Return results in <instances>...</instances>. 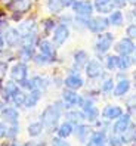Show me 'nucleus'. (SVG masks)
Wrapping results in <instances>:
<instances>
[{
  "label": "nucleus",
  "mask_w": 136,
  "mask_h": 146,
  "mask_svg": "<svg viewBox=\"0 0 136 146\" xmlns=\"http://www.w3.org/2000/svg\"><path fill=\"white\" fill-rule=\"evenodd\" d=\"M61 117H62V112L55 105H47V106H45L43 111H41L40 121L43 124L46 131L56 133V128L59 125V121H61Z\"/></svg>",
  "instance_id": "1"
},
{
  "label": "nucleus",
  "mask_w": 136,
  "mask_h": 146,
  "mask_svg": "<svg viewBox=\"0 0 136 146\" xmlns=\"http://www.w3.org/2000/svg\"><path fill=\"white\" fill-rule=\"evenodd\" d=\"M113 43H114V34L113 33H101L99 36L95 40V52L98 53V56L101 55H105L108 53V50L113 47Z\"/></svg>",
  "instance_id": "2"
},
{
  "label": "nucleus",
  "mask_w": 136,
  "mask_h": 146,
  "mask_svg": "<svg viewBox=\"0 0 136 146\" xmlns=\"http://www.w3.org/2000/svg\"><path fill=\"white\" fill-rule=\"evenodd\" d=\"M71 9L75 16H81V18H92V13L95 11L93 3L90 0H75L73 3Z\"/></svg>",
  "instance_id": "3"
},
{
  "label": "nucleus",
  "mask_w": 136,
  "mask_h": 146,
  "mask_svg": "<svg viewBox=\"0 0 136 146\" xmlns=\"http://www.w3.org/2000/svg\"><path fill=\"white\" fill-rule=\"evenodd\" d=\"M27 78H28V65H27V62L19 61V62L13 64V66L11 68V80L21 84Z\"/></svg>",
  "instance_id": "4"
},
{
  "label": "nucleus",
  "mask_w": 136,
  "mask_h": 146,
  "mask_svg": "<svg viewBox=\"0 0 136 146\" xmlns=\"http://www.w3.org/2000/svg\"><path fill=\"white\" fill-rule=\"evenodd\" d=\"M3 38H5V43L9 49H15L21 46V40H22V36L18 28H13V27H9L6 28L5 33H3Z\"/></svg>",
  "instance_id": "5"
},
{
  "label": "nucleus",
  "mask_w": 136,
  "mask_h": 146,
  "mask_svg": "<svg viewBox=\"0 0 136 146\" xmlns=\"http://www.w3.org/2000/svg\"><path fill=\"white\" fill-rule=\"evenodd\" d=\"M124 114V111L120 105H114V104H108L104 106V109L101 111V115L104 119H107V121H111L114 123L115 119H118L121 115Z\"/></svg>",
  "instance_id": "6"
},
{
  "label": "nucleus",
  "mask_w": 136,
  "mask_h": 146,
  "mask_svg": "<svg viewBox=\"0 0 136 146\" xmlns=\"http://www.w3.org/2000/svg\"><path fill=\"white\" fill-rule=\"evenodd\" d=\"M109 27V21L105 16H93V18L89 19V24H87V30H90L92 33L95 34H101V33H105L107 28Z\"/></svg>",
  "instance_id": "7"
},
{
  "label": "nucleus",
  "mask_w": 136,
  "mask_h": 146,
  "mask_svg": "<svg viewBox=\"0 0 136 146\" xmlns=\"http://www.w3.org/2000/svg\"><path fill=\"white\" fill-rule=\"evenodd\" d=\"M0 118H2V121L6 123L7 125L16 124V123H19V111L15 106L5 105L3 109L0 111Z\"/></svg>",
  "instance_id": "8"
},
{
  "label": "nucleus",
  "mask_w": 136,
  "mask_h": 146,
  "mask_svg": "<svg viewBox=\"0 0 136 146\" xmlns=\"http://www.w3.org/2000/svg\"><path fill=\"white\" fill-rule=\"evenodd\" d=\"M61 99L64 100V104L67 105V108H79L80 100H81V94L77 93V90H71V89H64Z\"/></svg>",
  "instance_id": "9"
},
{
  "label": "nucleus",
  "mask_w": 136,
  "mask_h": 146,
  "mask_svg": "<svg viewBox=\"0 0 136 146\" xmlns=\"http://www.w3.org/2000/svg\"><path fill=\"white\" fill-rule=\"evenodd\" d=\"M68 37H70V28H68L67 25H62V24L56 25V28L52 33V41H53V44L56 47L62 46L64 43L68 40Z\"/></svg>",
  "instance_id": "10"
},
{
  "label": "nucleus",
  "mask_w": 136,
  "mask_h": 146,
  "mask_svg": "<svg viewBox=\"0 0 136 146\" xmlns=\"http://www.w3.org/2000/svg\"><path fill=\"white\" fill-rule=\"evenodd\" d=\"M84 71H86V75L89 78L95 80V78H99V77L104 75V65H102V62L98 61V59H92V61H89L87 65L84 66Z\"/></svg>",
  "instance_id": "11"
},
{
  "label": "nucleus",
  "mask_w": 136,
  "mask_h": 146,
  "mask_svg": "<svg viewBox=\"0 0 136 146\" xmlns=\"http://www.w3.org/2000/svg\"><path fill=\"white\" fill-rule=\"evenodd\" d=\"M89 62V55L86 50H83V49H79V50H75L74 55H73V70L71 72H79L81 68H84L87 65Z\"/></svg>",
  "instance_id": "12"
},
{
  "label": "nucleus",
  "mask_w": 136,
  "mask_h": 146,
  "mask_svg": "<svg viewBox=\"0 0 136 146\" xmlns=\"http://www.w3.org/2000/svg\"><path fill=\"white\" fill-rule=\"evenodd\" d=\"M21 87H19V84L18 83H15L13 80H9V81H6L3 86H2V89H0V96H2V100L5 102V104H9L12 96L18 92Z\"/></svg>",
  "instance_id": "13"
},
{
  "label": "nucleus",
  "mask_w": 136,
  "mask_h": 146,
  "mask_svg": "<svg viewBox=\"0 0 136 146\" xmlns=\"http://www.w3.org/2000/svg\"><path fill=\"white\" fill-rule=\"evenodd\" d=\"M92 125L90 124H84V123H80V124H77V125H74V133H73V136L77 139V142L79 143H81V145H84L87 142V139H89V136L92 134Z\"/></svg>",
  "instance_id": "14"
},
{
  "label": "nucleus",
  "mask_w": 136,
  "mask_h": 146,
  "mask_svg": "<svg viewBox=\"0 0 136 146\" xmlns=\"http://www.w3.org/2000/svg\"><path fill=\"white\" fill-rule=\"evenodd\" d=\"M37 47H39V52H40L41 55H45V56L50 58L52 61H56L58 55H56V46L53 44V41L46 40V38H43V40H39V43H37Z\"/></svg>",
  "instance_id": "15"
},
{
  "label": "nucleus",
  "mask_w": 136,
  "mask_h": 146,
  "mask_svg": "<svg viewBox=\"0 0 136 146\" xmlns=\"http://www.w3.org/2000/svg\"><path fill=\"white\" fill-rule=\"evenodd\" d=\"M132 124V115L127 112V114H123L118 119L113 123V127H111V133H115V134H123L127 127Z\"/></svg>",
  "instance_id": "16"
},
{
  "label": "nucleus",
  "mask_w": 136,
  "mask_h": 146,
  "mask_svg": "<svg viewBox=\"0 0 136 146\" xmlns=\"http://www.w3.org/2000/svg\"><path fill=\"white\" fill-rule=\"evenodd\" d=\"M108 142V133L102 130H93L92 134L89 136L87 142L84 143V146H104Z\"/></svg>",
  "instance_id": "17"
},
{
  "label": "nucleus",
  "mask_w": 136,
  "mask_h": 146,
  "mask_svg": "<svg viewBox=\"0 0 136 146\" xmlns=\"http://www.w3.org/2000/svg\"><path fill=\"white\" fill-rule=\"evenodd\" d=\"M64 86L71 90H80L84 86V80L79 72H71L70 75H67L64 78Z\"/></svg>",
  "instance_id": "18"
},
{
  "label": "nucleus",
  "mask_w": 136,
  "mask_h": 146,
  "mask_svg": "<svg viewBox=\"0 0 136 146\" xmlns=\"http://www.w3.org/2000/svg\"><path fill=\"white\" fill-rule=\"evenodd\" d=\"M135 49H136L135 43H133V40L129 38V37H123V38L115 44V52L120 53V56H121V55H132V53L135 52Z\"/></svg>",
  "instance_id": "19"
},
{
  "label": "nucleus",
  "mask_w": 136,
  "mask_h": 146,
  "mask_svg": "<svg viewBox=\"0 0 136 146\" xmlns=\"http://www.w3.org/2000/svg\"><path fill=\"white\" fill-rule=\"evenodd\" d=\"M33 6V0H12V2L7 5V7L13 12V13H27Z\"/></svg>",
  "instance_id": "20"
},
{
  "label": "nucleus",
  "mask_w": 136,
  "mask_h": 146,
  "mask_svg": "<svg viewBox=\"0 0 136 146\" xmlns=\"http://www.w3.org/2000/svg\"><path fill=\"white\" fill-rule=\"evenodd\" d=\"M64 117L67 121H70L73 123L74 125H77L80 123H84L86 119H84V114H83V111L79 108H70V109H67L65 112H64Z\"/></svg>",
  "instance_id": "21"
},
{
  "label": "nucleus",
  "mask_w": 136,
  "mask_h": 146,
  "mask_svg": "<svg viewBox=\"0 0 136 146\" xmlns=\"http://www.w3.org/2000/svg\"><path fill=\"white\" fill-rule=\"evenodd\" d=\"M41 98H43V92H41V90H37V89L30 90V92L27 93V99H25L24 108H25V109L36 108V106L39 105V102L41 100Z\"/></svg>",
  "instance_id": "22"
},
{
  "label": "nucleus",
  "mask_w": 136,
  "mask_h": 146,
  "mask_svg": "<svg viewBox=\"0 0 136 146\" xmlns=\"http://www.w3.org/2000/svg\"><path fill=\"white\" fill-rule=\"evenodd\" d=\"M93 7L101 15H105V13H111L115 6L113 3V0H95L93 2Z\"/></svg>",
  "instance_id": "23"
},
{
  "label": "nucleus",
  "mask_w": 136,
  "mask_h": 146,
  "mask_svg": "<svg viewBox=\"0 0 136 146\" xmlns=\"http://www.w3.org/2000/svg\"><path fill=\"white\" fill-rule=\"evenodd\" d=\"M132 87V84H130V80L129 78H123V80H118L117 84H115V87H114V96L115 98H123L124 94L129 93Z\"/></svg>",
  "instance_id": "24"
},
{
  "label": "nucleus",
  "mask_w": 136,
  "mask_h": 146,
  "mask_svg": "<svg viewBox=\"0 0 136 146\" xmlns=\"http://www.w3.org/2000/svg\"><path fill=\"white\" fill-rule=\"evenodd\" d=\"M74 133V124L70 121H65L64 123H59L58 128H56V136L58 137H62V139H68L70 136H73Z\"/></svg>",
  "instance_id": "25"
},
{
  "label": "nucleus",
  "mask_w": 136,
  "mask_h": 146,
  "mask_svg": "<svg viewBox=\"0 0 136 146\" xmlns=\"http://www.w3.org/2000/svg\"><path fill=\"white\" fill-rule=\"evenodd\" d=\"M36 46H21L18 50V56L22 62H28L33 61L34 56H36Z\"/></svg>",
  "instance_id": "26"
},
{
  "label": "nucleus",
  "mask_w": 136,
  "mask_h": 146,
  "mask_svg": "<svg viewBox=\"0 0 136 146\" xmlns=\"http://www.w3.org/2000/svg\"><path fill=\"white\" fill-rule=\"evenodd\" d=\"M43 131H45V127H43V124H41L40 119H39V121H33V123H30L28 127H27V133H28V136L31 137V139L40 137L41 134H43Z\"/></svg>",
  "instance_id": "27"
},
{
  "label": "nucleus",
  "mask_w": 136,
  "mask_h": 146,
  "mask_svg": "<svg viewBox=\"0 0 136 146\" xmlns=\"http://www.w3.org/2000/svg\"><path fill=\"white\" fill-rule=\"evenodd\" d=\"M81 111H83V114H84V119H86L89 124H93L96 119H99L101 112H99V109H98L96 105L87 106V108H84V109H81Z\"/></svg>",
  "instance_id": "28"
},
{
  "label": "nucleus",
  "mask_w": 136,
  "mask_h": 146,
  "mask_svg": "<svg viewBox=\"0 0 136 146\" xmlns=\"http://www.w3.org/2000/svg\"><path fill=\"white\" fill-rule=\"evenodd\" d=\"M18 30L21 33V36H25V34H30V33H37V24L31 18V19H27V21L21 22Z\"/></svg>",
  "instance_id": "29"
},
{
  "label": "nucleus",
  "mask_w": 136,
  "mask_h": 146,
  "mask_svg": "<svg viewBox=\"0 0 136 146\" xmlns=\"http://www.w3.org/2000/svg\"><path fill=\"white\" fill-rule=\"evenodd\" d=\"M31 81H33V89H37V90H41V92H45L50 86V81L46 77H41V75L31 77Z\"/></svg>",
  "instance_id": "30"
},
{
  "label": "nucleus",
  "mask_w": 136,
  "mask_h": 146,
  "mask_svg": "<svg viewBox=\"0 0 136 146\" xmlns=\"http://www.w3.org/2000/svg\"><path fill=\"white\" fill-rule=\"evenodd\" d=\"M123 137V143L124 145H132L133 140H135V137H136V123L132 121V124L127 127V130L121 134Z\"/></svg>",
  "instance_id": "31"
},
{
  "label": "nucleus",
  "mask_w": 136,
  "mask_h": 146,
  "mask_svg": "<svg viewBox=\"0 0 136 146\" xmlns=\"http://www.w3.org/2000/svg\"><path fill=\"white\" fill-rule=\"evenodd\" d=\"M46 7L52 15H59L64 11L62 0H46Z\"/></svg>",
  "instance_id": "32"
},
{
  "label": "nucleus",
  "mask_w": 136,
  "mask_h": 146,
  "mask_svg": "<svg viewBox=\"0 0 136 146\" xmlns=\"http://www.w3.org/2000/svg\"><path fill=\"white\" fill-rule=\"evenodd\" d=\"M25 99H27V93H25L22 89H19V90H18V92H16V93L13 94V96H12L11 102H12V105H13L15 108H24Z\"/></svg>",
  "instance_id": "33"
},
{
  "label": "nucleus",
  "mask_w": 136,
  "mask_h": 146,
  "mask_svg": "<svg viewBox=\"0 0 136 146\" xmlns=\"http://www.w3.org/2000/svg\"><path fill=\"white\" fill-rule=\"evenodd\" d=\"M109 25H114V27H120V25L124 22V15L121 11H113L108 16Z\"/></svg>",
  "instance_id": "34"
},
{
  "label": "nucleus",
  "mask_w": 136,
  "mask_h": 146,
  "mask_svg": "<svg viewBox=\"0 0 136 146\" xmlns=\"http://www.w3.org/2000/svg\"><path fill=\"white\" fill-rule=\"evenodd\" d=\"M133 64H135V59L130 58V55H121L118 58V70H121V71L129 70Z\"/></svg>",
  "instance_id": "35"
},
{
  "label": "nucleus",
  "mask_w": 136,
  "mask_h": 146,
  "mask_svg": "<svg viewBox=\"0 0 136 146\" xmlns=\"http://www.w3.org/2000/svg\"><path fill=\"white\" fill-rule=\"evenodd\" d=\"M19 123H16V124H11V125H7V131H6V140H16L18 139V136H19Z\"/></svg>",
  "instance_id": "36"
},
{
  "label": "nucleus",
  "mask_w": 136,
  "mask_h": 146,
  "mask_svg": "<svg viewBox=\"0 0 136 146\" xmlns=\"http://www.w3.org/2000/svg\"><path fill=\"white\" fill-rule=\"evenodd\" d=\"M55 28H56V22H55V19H52V18H46V19L41 21V30H43V34H45V36H49V34H52Z\"/></svg>",
  "instance_id": "37"
},
{
  "label": "nucleus",
  "mask_w": 136,
  "mask_h": 146,
  "mask_svg": "<svg viewBox=\"0 0 136 146\" xmlns=\"http://www.w3.org/2000/svg\"><path fill=\"white\" fill-rule=\"evenodd\" d=\"M114 87H115L114 80H113V78H105L104 81L101 83V86H99V93L109 94V93L114 92Z\"/></svg>",
  "instance_id": "38"
},
{
  "label": "nucleus",
  "mask_w": 136,
  "mask_h": 146,
  "mask_svg": "<svg viewBox=\"0 0 136 146\" xmlns=\"http://www.w3.org/2000/svg\"><path fill=\"white\" fill-rule=\"evenodd\" d=\"M37 43H39L37 33H30V34H25V36H22L21 46H36Z\"/></svg>",
  "instance_id": "39"
},
{
  "label": "nucleus",
  "mask_w": 136,
  "mask_h": 146,
  "mask_svg": "<svg viewBox=\"0 0 136 146\" xmlns=\"http://www.w3.org/2000/svg\"><path fill=\"white\" fill-rule=\"evenodd\" d=\"M34 64H36L37 66H47V65H52L55 61H52L50 58H47V56H45V55H41V53H39V55H36L34 56Z\"/></svg>",
  "instance_id": "40"
},
{
  "label": "nucleus",
  "mask_w": 136,
  "mask_h": 146,
  "mask_svg": "<svg viewBox=\"0 0 136 146\" xmlns=\"http://www.w3.org/2000/svg\"><path fill=\"white\" fill-rule=\"evenodd\" d=\"M107 143H108V146H124L121 134H115V133L108 134V142Z\"/></svg>",
  "instance_id": "41"
},
{
  "label": "nucleus",
  "mask_w": 136,
  "mask_h": 146,
  "mask_svg": "<svg viewBox=\"0 0 136 146\" xmlns=\"http://www.w3.org/2000/svg\"><path fill=\"white\" fill-rule=\"evenodd\" d=\"M105 66L108 71H114L118 68V56H114V55H108L107 59H105Z\"/></svg>",
  "instance_id": "42"
},
{
  "label": "nucleus",
  "mask_w": 136,
  "mask_h": 146,
  "mask_svg": "<svg viewBox=\"0 0 136 146\" xmlns=\"http://www.w3.org/2000/svg\"><path fill=\"white\" fill-rule=\"evenodd\" d=\"M124 102H126V106H127V109H129L130 115H132V112H136V93L127 96Z\"/></svg>",
  "instance_id": "43"
},
{
  "label": "nucleus",
  "mask_w": 136,
  "mask_h": 146,
  "mask_svg": "<svg viewBox=\"0 0 136 146\" xmlns=\"http://www.w3.org/2000/svg\"><path fill=\"white\" fill-rule=\"evenodd\" d=\"M50 146H73L70 142H67V139H62V137L53 136L50 139Z\"/></svg>",
  "instance_id": "44"
},
{
  "label": "nucleus",
  "mask_w": 136,
  "mask_h": 146,
  "mask_svg": "<svg viewBox=\"0 0 136 146\" xmlns=\"http://www.w3.org/2000/svg\"><path fill=\"white\" fill-rule=\"evenodd\" d=\"M59 21H61L62 25H67V27H70L71 24H74V18L71 15H61L59 16Z\"/></svg>",
  "instance_id": "45"
},
{
  "label": "nucleus",
  "mask_w": 136,
  "mask_h": 146,
  "mask_svg": "<svg viewBox=\"0 0 136 146\" xmlns=\"http://www.w3.org/2000/svg\"><path fill=\"white\" fill-rule=\"evenodd\" d=\"M126 34L129 36V38L136 40V24H130L129 27L126 28Z\"/></svg>",
  "instance_id": "46"
},
{
  "label": "nucleus",
  "mask_w": 136,
  "mask_h": 146,
  "mask_svg": "<svg viewBox=\"0 0 136 146\" xmlns=\"http://www.w3.org/2000/svg\"><path fill=\"white\" fill-rule=\"evenodd\" d=\"M6 131H7V124L0 119V140L6 139Z\"/></svg>",
  "instance_id": "47"
},
{
  "label": "nucleus",
  "mask_w": 136,
  "mask_h": 146,
  "mask_svg": "<svg viewBox=\"0 0 136 146\" xmlns=\"http://www.w3.org/2000/svg\"><path fill=\"white\" fill-rule=\"evenodd\" d=\"M22 146H46V142H41V140H28L22 143Z\"/></svg>",
  "instance_id": "48"
},
{
  "label": "nucleus",
  "mask_w": 136,
  "mask_h": 146,
  "mask_svg": "<svg viewBox=\"0 0 136 146\" xmlns=\"http://www.w3.org/2000/svg\"><path fill=\"white\" fill-rule=\"evenodd\" d=\"M6 71H7V64L0 61V81L3 80V77L6 75Z\"/></svg>",
  "instance_id": "49"
},
{
  "label": "nucleus",
  "mask_w": 136,
  "mask_h": 146,
  "mask_svg": "<svg viewBox=\"0 0 136 146\" xmlns=\"http://www.w3.org/2000/svg\"><path fill=\"white\" fill-rule=\"evenodd\" d=\"M113 3L115 7H124L127 5V0H113Z\"/></svg>",
  "instance_id": "50"
},
{
  "label": "nucleus",
  "mask_w": 136,
  "mask_h": 146,
  "mask_svg": "<svg viewBox=\"0 0 136 146\" xmlns=\"http://www.w3.org/2000/svg\"><path fill=\"white\" fill-rule=\"evenodd\" d=\"M5 46H6V43H5V38H3V34H0V53L5 50Z\"/></svg>",
  "instance_id": "51"
},
{
  "label": "nucleus",
  "mask_w": 136,
  "mask_h": 146,
  "mask_svg": "<svg viewBox=\"0 0 136 146\" xmlns=\"http://www.w3.org/2000/svg\"><path fill=\"white\" fill-rule=\"evenodd\" d=\"M74 2H75V0H62V3H64V7H71Z\"/></svg>",
  "instance_id": "52"
},
{
  "label": "nucleus",
  "mask_w": 136,
  "mask_h": 146,
  "mask_svg": "<svg viewBox=\"0 0 136 146\" xmlns=\"http://www.w3.org/2000/svg\"><path fill=\"white\" fill-rule=\"evenodd\" d=\"M9 146H22V143H18V139L16 140H9Z\"/></svg>",
  "instance_id": "53"
},
{
  "label": "nucleus",
  "mask_w": 136,
  "mask_h": 146,
  "mask_svg": "<svg viewBox=\"0 0 136 146\" xmlns=\"http://www.w3.org/2000/svg\"><path fill=\"white\" fill-rule=\"evenodd\" d=\"M130 18H133V22L132 24H136V9H133L130 12Z\"/></svg>",
  "instance_id": "54"
},
{
  "label": "nucleus",
  "mask_w": 136,
  "mask_h": 146,
  "mask_svg": "<svg viewBox=\"0 0 136 146\" xmlns=\"http://www.w3.org/2000/svg\"><path fill=\"white\" fill-rule=\"evenodd\" d=\"M0 146H9V140H7V142H3V143H0Z\"/></svg>",
  "instance_id": "55"
},
{
  "label": "nucleus",
  "mask_w": 136,
  "mask_h": 146,
  "mask_svg": "<svg viewBox=\"0 0 136 146\" xmlns=\"http://www.w3.org/2000/svg\"><path fill=\"white\" fill-rule=\"evenodd\" d=\"M129 3H130V5H133V6L136 7V0H129Z\"/></svg>",
  "instance_id": "56"
},
{
  "label": "nucleus",
  "mask_w": 136,
  "mask_h": 146,
  "mask_svg": "<svg viewBox=\"0 0 136 146\" xmlns=\"http://www.w3.org/2000/svg\"><path fill=\"white\" fill-rule=\"evenodd\" d=\"M133 53H135V58H133V59H135V64H136V49H135V52H133Z\"/></svg>",
  "instance_id": "57"
},
{
  "label": "nucleus",
  "mask_w": 136,
  "mask_h": 146,
  "mask_svg": "<svg viewBox=\"0 0 136 146\" xmlns=\"http://www.w3.org/2000/svg\"><path fill=\"white\" fill-rule=\"evenodd\" d=\"M132 146H136V137H135V140H133V143H132Z\"/></svg>",
  "instance_id": "58"
},
{
  "label": "nucleus",
  "mask_w": 136,
  "mask_h": 146,
  "mask_svg": "<svg viewBox=\"0 0 136 146\" xmlns=\"http://www.w3.org/2000/svg\"><path fill=\"white\" fill-rule=\"evenodd\" d=\"M133 78H135V81H136V71H135V74H133Z\"/></svg>",
  "instance_id": "59"
},
{
  "label": "nucleus",
  "mask_w": 136,
  "mask_h": 146,
  "mask_svg": "<svg viewBox=\"0 0 136 146\" xmlns=\"http://www.w3.org/2000/svg\"><path fill=\"white\" fill-rule=\"evenodd\" d=\"M104 146H108V143H107V145H104Z\"/></svg>",
  "instance_id": "60"
}]
</instances>
